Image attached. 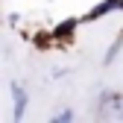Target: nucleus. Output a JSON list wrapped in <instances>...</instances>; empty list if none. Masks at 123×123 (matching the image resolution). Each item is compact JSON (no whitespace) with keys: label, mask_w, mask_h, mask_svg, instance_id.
Returning <instances> with one entry per match:
<instances>
[{"label":"nucleus","mask_w":123,"mask_h":123,"mask_svg":"<svg viewBox=\"0 0 123 123\" xmlns=\"http://www.w3.org/2000/svg\"><path fill=\"white\" fill-rule=\"evenodd\" d=\"M114 12H123V0H100V3H94L88 12L79 15V21L82 24H97L103 18H109V15H114Z\"/></svg>","instance_id":"obj_1"},{"label":"nucleus","mask_w":123,"mask_h":123,"mask_svg":"<svg viewBox=\"0 0 123 123\" xmlns=\"http://www.w3.org/2000/svg\"><path fill=\"white\" fill-rule=\"evenodd\" d=\"M79 26H82L79 18H62V21L50 29L53 38H56V47H68V44H73V41H76V32H79Z\"/></svg>","instance_id":"obj_2"},{"label":"nucleus","mask_w":123,"mask_h":123,"mask_svg":"<svg viewBox=\"0 0 123 123\" xmlns=\"http://www.w3.org/2000/svg\"><path fill=\"white\" fill-rule=\"evenodd\" d=\"M29 105V91L21 82H12V120H24Z\"/></svg>","instance_id":"obj_3"},{"label":"nucleus","mask_w":123,"mask_h":123,"mask_svg":"<svg viewBox=\"0 0 123 123\" xmlns=\"http://www.w3.org/2000/svg\"><path fill=\"white\" fill-rule=\"evenodd\" d=\"M32 44H35L38 50H53L56 47V38H53V32H44V29H41V32L32 35Z\"/></svg>","instance_id":"obj_4"},{"label":"nucleus","mask_w":123,"mask_h":123,"mask_svg":"<svg viewBox=\"0 0 123 123\" xmlns=\"http://www.w3.org/2000/svg\"><path fill=\"white\" fill-rule=\"evenodd\" d=\"M120 50H123V32L114 38V44H111V47L105 50V59H103V65H111V62L117 59V53H120Z\"/></svg>","instance_id":"obj_5"},{"label":"nucleus","mask_w":123,"mask_h":123,"mask_svg":"<svg viewBox=\"0 0 123 123\" xmlns=\"http://www.w3.org/2000/svg\"><path fill=\"white\" fill-rule=\"evenodd\" d=\"M70 120H76V111L70 109V105H65V109H59L53 114V123H70Z\"/></svg>","instance_id":"obj_6"},{"label":"nucleus","mask_w":123,"mask_h":123,"mask_svg":"<svg viewBox=\"0 0 123 123\" xmlns=\"http://www.w3.org/2000/svg\"><path fill=\"white\" fill-rule=\"evenodd\" d=\"M0 21H3V12H0Z\"/></svg>","instance_id":"obj_7"}]
</instances>
